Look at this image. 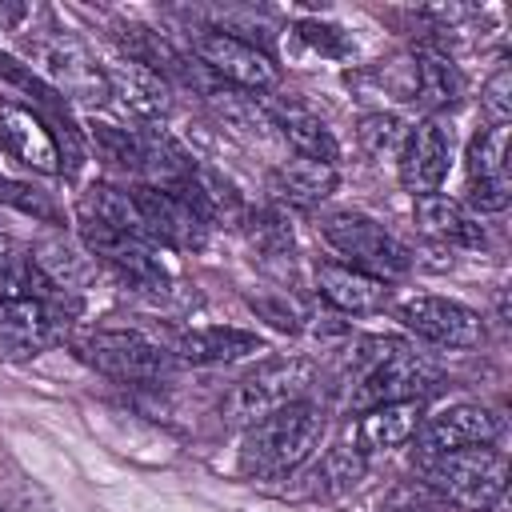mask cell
<instances>
[{
    "label": "cell",
    "mask_w": 512,
    "mask_h": 512,
    "mask_svg": "<svg viewBox=\"0 0 512 512\" xmlns=\"http://www.w3.org/2000/svg\"><path fill=\"white\" fill-rule=\"evenodd\" d=\"M344 368H348V408L356 416L396 400H424L440 376L424 352L392 336H360L348 348Z\"/></svg>",
    "instance_id": "cell-1"
},
{
    "label": "cell",
    "mask_w": 512,
    "mask_h": 512,
    "mask_svg": "<svg viewBox=\"0 0 512 512\" xmlns=\"http://www.w3.org/2000/svg\"><path fill=\"white\" fill-rule=\"evenodd\" d=\"M324 428H328V420L316 400H308V396L288 400V404L272 408L264 420H256L252 428H244L240 468L260 480L292 476L300 464L312 460V452L324 440Z\"/></svg>",
    "instance_id": "cell-2"
},
{
    "label": "cell",
    "mask_w": 512,
    "mask_h": 512,
    "mask_svg": "<svg viewBox=\"0 0 512 512\" xmlns=\"http://www.w3.org/2000/svg\"><path fill=\"white\" fill-rule=\"evenodd\" d=\"M416 480H424L440 504H452L460 512H492L508 488V460L492 444L436 452V456H420Z\"/></svg>",
    "instance_id": "cell-3"
},
{
    "label": "cell",
    "mask_w": 512,
    "mask_h": 512,
    "mask_svg": "<svg viewBox=\"0 0 512 512\" xmlns=\"http://www.w3.org/2000/svg\"><path fill=\"white\" fill-rule=\"evenodd\" d=\"M24 52H28V68L52 84L64 100H84V104H104L108 100V80H104V68L96 64V56L72 36V32H60V28H44V32H32L24 36Z\"/></svg>",
    "instance_id": "cell-4"
},
{
    "label": "cell",
    "mask_w": 512,
    "mask_h": 512,
    "mask_svg": "<svg viewBox=\"0 0 512 512\" xmlns=\"http://www.w3.org/2000/svg\"><path fill=\"white\" fill-rule=\"evenodd\" d=\"M320 236L344 256L348 268H360V272H368L384 284L412 268L408 248L380 220H372L364 212H348V208L324 212L320 216Z\"/></svg>",
    "instance_id": "cell-5"
},
{
    "label": "cell",
    "mask_w": 512,
    "mask_h": 512,
    "mask_svg": "<svg viewBox=\"0 0 512 512\" xmlns=\"http://www.w3.org/2000/svg\"><path fill=\"white\" fill-rule=\"evenodd\" d=\"M76 352L88 368H96L100 376L120 380V384H160L176 368V356L168 348H160L156 340H148L140 332H120V328L88 332L76 344Z\"/></svg>",
    "instance_id": "cell-6"
},
{
    "label": "cell",
    "mask_w": 512,
    "mask_h": 512,
    "mask_svg": "<svg viewBox=\"0 0 512 512\" xmlns=\"http://www.w3.org/2000/svg\"><path fill=\"white\" fill-rule=\"evenodd\" d=\"M308 384H312V364L308 360H268L224 392L220 416L232 428H252L272 408H280L288 400H300L308 392Z\"/></svg>",
    "instance_id": "cell-7"
},
{
    "label": "cell",
    "mask_w": 512,
    "mask_h": 512,
    "mask_svg": "<svg viewBox=\"0 0 512 512\" xmlns=\"http://www.w3.org/2000/svg\"><path fill=\"white\" fill-rule=\"evenodd\" d=\"M188 56L196 64H204L220 84L252 92V96L272 92L276 80H280L268 52H260L248 40H236L228 32H216V28H196L192 40H188Z\"/></svg>",
    "instance_id": "cell-8"
},
{
    "label": "cell",
    "mask_w": 512,
    "mask_h": 512,
    "mask_svg": "<svg viewBox=\"0 0 512 512\" xmlns=\"http://www.w3.org/2000/svg\"><path fill=\"white\" fill-rule=\"evenodd\" d=\"M80 244L96 264H108L124 284L164 292L168 272L160 264L156 244H148L144 236H132V232H120V228H108V224H96V220L80 216Z\"/></svg>",
    "instance_id": "cell-9"
},
{
    "label": "cell",
    "mask_w": 512,
    "mask_h": 512,
    "mask_svg": "<svg viewBox=\"0 0 512 512\" xmlns=\"http://www.w3.org/2000/svg\"><path fill=\"white\" fill-rule=\"evenodd\" d=\"M396 320L436 348H476L484 340V320L476 308L448 300V296H432V292L400 300Z\"/></svg>",
    "instance_id": "cell-10"
},
{
    "label": "cell",
    "mask_w": 512,
    "mask_h": 512,
    "mask_svg": "<svg viewBox=\"0 0 512 512\" xmlns=\"http://www.w3.org/2000/svg\"><path fill=\"white\" fill-rule=\"evenodd\" d=\"M132 204L144 220L148 240L160 248H200L208 236V224L188 204L180 188H156V184H132Z\"/></svg>",
    "instance_id": "cell-11"
},
{
    "label": "cell",
    "mask_w": 512,
    "mask_h": 512,
    "mask_svg": "<svg viewBox=\"0 0 512 512\" xmlns=\"http://www.w3.org/2000/svg\"><path fill=\"white\" fill-rule=\"evenodd\" d=\"M448 164H452V128L440 116L416 120L408 128L404 144H400V156H396L400 184L412 196H428V192H436L444 184Z\"/></svg>",
    "instance_id": "cell-12"
},
{
    "label": "cell",
    "mask_w": 512,
    "mask_h": 512,
    "mask_svg": "<svg viewBox=\"0 0 512 512\" xmlns=\"http://www.w3.org/2000/svg\"><path fill=\"white\" fill-rule=\"evenodd\" d=\"M64 336V316L48 300L32 296H0V356L28 360L52 348Z\"/></svg>",
    "instance_id": "cell-13"
},
{
    "label": "cell",
    "mask_w": 512,
    "mask_h": 512,
    "mask_svg": "<svg viewBox=\"0 0 512 512\" xmlns=\"http://www.w3.org/2000/svg\"><path fill=\"white\" fill-rule=\"evenodd\" d=\"M504 432L500 416L488 404H448L436 416H424L416 444L420 456H436V452H460V448H484L496 444Z\"/></svg>",
    "instance_id": "cell-14"
},
{
    "label": "cell",
    "mask_w": 512,
    "mask_h": 512,
    "mask_svg": "<svg viewBox=\"0 0 512 512\" xmlns=\"http://www.w3.org/2000/svg\"><path fill=\"white\" fill-rule=\"evenodd\" d=\"M0 152L40 176L60 172V152H56L48 120L36 108L16 104V100H0Z\"/></svg>",
    "instance_id": "cell-15"
},
{
    "label": "cell",
    "mask_w": 512,
    "mask_h": 512,
    "mask_svg": "<svg viewBox=\"0 0 512 512\" xmlns=\"http://www.w3.org/2000/svg\"><path fill=\"white\" fill-rule=\"evenodd\" d=\"M100 68H104V80H108V96L128 116H136L144 124H160L172 112V84L160 72H152L136 60H124V56L116 64H100Z\"/></svg>",
    "instance_id": "cell-16"
},
{
    "label": "cell",
    "mask_w": 512,
    "mask_h": 512,
    "mask_svg": "<svg viewBox=\"0 0 512 512\" xmlns=\"http://www.w3.org/2000/svg\"><path fill=\"white\" fill-rule=\"evenodd\" d=\"M316 292L344 316H368L388 304V284L360 268H348L344 260H324L316 268Z\"/></svg>",
    "instance_id": "cell-17"
},
{
    "label": "cell",
    "mask_w": 512,
    "mask_h": 512,
    "mask_svg": "<svg viewBox=\"0 0 512 512\" xmlns=\"http://www.w3.org/2000/svg\"><path fill=\"white\" fill-rule=\"evenodd\" d=\"M180 192L188 196V204L200 212V220H204L208 228H216V224L240 228L244 216H248V204H244V196L236 192V184H232L220 168H212V164H200V160H196V168H192V176L180 184Z\"/></svg>",
    "instance_id": "cell-18"
},
{
    "label": "cell",
    "mask_w": 512,
    "mask_h": 512,
    "mask_svg": "<svg viewBox=\"0 0 512 512\" xmlns=\"http://www.w3.org/2000/svg\"><path fill=\"white\" fill-rule=\"evenodd\" d=\"M412 216H416V228L424 236L440 240V244H452V248H484V224H480V216H472L452 196H440V192L416 196Z\"/></svg>",
    "instance_id": "cell-19"
},
{
    "label": "cell",
    "mask_w": 512,
    "mask_h": 512,
    "mask_svg": "<svg viewBox=\"0 0 512 512\" xmlns=\"http://www.w3.org/2000/svg\"><path fill=\"white\" fill-rule=\"evenodd\" d=\"M264 352V340L256 332L244 328H228V324H208V328H188L180 332L172 356L184 364H236Z\"/></svg>",
    "instance_id": "cell-20"
},
{
    "label": "cell",
    "mask_w": 512,
    "mask_h": 512,
    "mask_svg": "<svg viewBox=\"0 0 512 512\" xmlns=\"http://www.w3.org/2000/svg\"><path fill=\"white\" fill-rule=\"evenodd\" d=\"M268 112H272V128H276V136H280L296 156L336 164L340 144H336V136L328 132V124H324L312 108H304V104H296V100H272Z\"/></svg>",
    "instance_id": "cell-21"
},
{
    "label": "cell",
    "mask_w": 512,
    "mask_h": 512,
    "mask_svg": "<svg viewBox=\"0 0 512 512\" xmlns=\"http://www.w3.org/2000/svg\"><path fill=\"white\" fill-rule=\"evenodd\" d=\"M268 192L296 208H316L336 192V164L292 156L268 172Z\"/></svg>",
    "instance_id": "cell-22"
},
{
    "label": "cell",
    "mask_w": 512,
    "mask_h": 512,
    "mask_svg": "<svg viewBox=\"0 0 512 512\" xmlns=\"http://www.w3.org/2000/svg\"><path fill=\"white\" fill-rule=\"evenodd\" d=\"M424 424V400H396V404H380L360 412L356 436H360V452H392L404 448L408 440H416Z\"/></svg>",
    "instance_id": "cell-23"
},
{
    "label": "cell",
    "mask_w": 512,
    "mask_h": 512,
    "mask_svg": "<svg viewBox=\"0 0 512 512\" xmlns=\"http://www.w3.org/2000/svg\"><path fill=\"white\" fill-rule=\"evenodd\" d=\"M412 72H416V100L428 112H444L452 104H460L464 96V76L456 68V60L436 48V44H420L412 52Z\"/></svg>",
    "instance_id": "cell-24"
},
{
    "label": "cell",
    "mask_w": 512,
    "mask_h": 512,
    "mask_svg": "<svg viewBox=\"0 0 512 512\" xmlns=\"http://www.w3.org/2000/svg\"><path fill=\"white\" fill-rule=\"evenodd\" d=\"M28 256H32V264H36V272H40L60 296L80 292V288H88V284L96 280V260L84 252V244H72V240H64V236L40 240Z\"/></svg>",
    "instance_id": "cell-25"
},
{
    "label": "cell",
    "mask_w": 512,
    "mask_h": 512,
    "mask_svg": "<svg viewBox=\"0 0 512 512\" xmlns=\"http://www.w3.org/2000/svg\"><path fill=\"white\" fill-rule=\"evenodd\" d=\"M364 468H368V460H364L360 448L332 444V448L308 468L304 492L316 496V500H340V496H348V492L364 480Z\"/></svg>",
    "instance_id": "cell-26"
},
{
    "label": "cell",
    "mask_w": 512,
    "mask_h": 512,
    "mask_svg": "<svg viewBox=\"0 0 512 512\" xmlns=\"http://www.w3.org/2000/svg\"><path fill=\"white\" fill-rule=\"evenodd\" d=\"M88 144H92V152L112 172H124V176L140 180V140H136V128H120V124H108V120H88Z\"/></svg>",
    "instance_id": "cell-27"
},
{
    "label": "cell",
    "mask_w": 512,
    "mask_h": 512,
    "mask_svg": "<svg viewBox=\"0 0 512 512\" xmlns=\"http://www.w3.org/2000/svg\"><path fill=\"white\" fill-rule=\"evenodd\" d=\"M508 140L512 128L508 124H488L468 140L464 152V168L468 180H488V176H508Z\"/></svg>",
    "instance_id": "cell-28"
},
{
    "label": "cell",
    "mask_w": 512,
    "mask_h": 512,
    "mask_svg": "<svg viewBox=\"0 0 512 512\" xmlns=\"http://www.w3.org/2000/svg\"><path fill=\"white\" fill-rule=\"evenodd\" d=\"M404 136H408V124H404L396 112H368V116H360V124H356V144H360V152H364L372 164L396 160Z\"/></svg>",
    "instance_id": "cell-29"
},
{
    "label": "cell",
    "mask_w": 512,
    "mask_h": 512,
    "mask_svg": "<svg viewBox=\"0 0 512 512\" xmlns=\"http://www.w3.org/2000/svg\"><path fill=\"white\" fill-rule=\"evenodd\" d=\"M240 228L264 260H292V228L276 208H248Z\"/></svg>",
    "instance_id": "cell-30"
},
{
    "label": "cell",
    "mask_w": 512,
    "mask_h": 512,
    "mask_svg": "<svg viewBox=\"0 0 512 512\" xmlns=\"http://www.w3.org/2000/svg\"><path fill=\"white\" fill-rule=\"evenodd\" d=\"M0 80H8L12 88L28 92V96L36 100V112H40V116H48V112H64V104H68L52 84H44L24 60H16V56L4 52V48H0Z\"/></svg>",
    "instance_id": "cell-31"
},
{
    "label": "cell",
    "mask_w": 512,
    "mask_h": 512,
    "mask_svg": "<svg viewBox=\"0 0 512 512\" xmlns=\"http://www.w3.org/2000/svg\"><path fill=\"white\" fill-rule=\"evenodd\" d=\"M0 204L16 208V212H24V216L48 220V224L60 220L56 204L48 200V192H40V188H32V184H24V180H12V176H0Z\"/></svg>",
    "instance_id": "cell-32"
},
{
    "label": "cell",
    "mask_w": 512,
    "mask_h": 512,
    "mask_svg": "<svg viewBox=\"0 0 512 512\" xmlns=\"http://www.w3.org/2000/svg\"><path fill=\"white\" fill-rule=\"evenodd\" d=\"M472 216H492L504 212L512 204V180L508 176H488V180H468L464 200H460Z\"/></svg>",
    "instance_id": "cell-33"
},
{
    "label": "cell",
    "mask_w": 512,
    "mask_h": 512,
    "mask_svg": "<svg viewBox=\"0 0 512 512\" xmlns=\"http://www.w3.org/2000/svg\"><path fill=\"white\" fill-rule=\"evenodd\" d=\"M296 36H300L308 48H316L320 56H332V60H344V56L352 52L348 32L336 28V24H328V20H300V24H296Z\"/></svg>",
    "instance_id": "cell-34"
},
{
    "label": "cell",
    "mask_w": 512,
    "mask_h": 512,
    "mask_svg": "<svg viewBox=\"0 0 512 512\" xmlns=\"http://www.w3.org/2000/svg\"><path fill=\"white\" fill-rule=\"evenodd\" d=\"M480 108H484L488 124H508V120H512V72H508V64H500V68L484 80V88H480Z\"/></svg>",
    "instance_id": "cell-35"
},
{
    "label": "cell",
    "mask_w": 512,
    "mask_h": 512,
    "mask_svg": "<svg viewBox=\"0 0 512 512\" xmlns=\"http://www.w3.org/2000/svg\"><path fill=\"white\" fill-rule=\"evenodd\" d=\"M432 508H440L436 492H432L424 480H404V484H396V488L380 500L376 512H432Z\"/></svg>",
    "instance_id": "cell-36"
},
{
    "label": "cell",
    "mask_w": 512,
    "mask_h": 512,
    "mask_svg": "<svg viewBox=\"0 0 512 512\" xmlns=\"http://www.w3.org/2000/svg\"><path fill=\"white\" fill-rule=\"evenodd\" d=\"M252 308H256L272 328H280V332H296V328H300V312L292 308L288 296H252Z\"/></svg>",
    "instance_id": "cell-37"
},
{
    "label": "cell",
    "mask_w": 512,
    "mask_h": 512,
    "mask_svg": "<svg viewBox=\"0 0 512 512\" xmlns=\"http://www.w3.org/2000/svg\"><path fill=\"white\" fill-rule=\"evenodd\" d=\"M20 256H24V252H20V248H16V244H12L8 236H0V280H4L8 272H12V264H16Z\"/></svg>",
    "instance_id": "cell-38"
},
{
    "label": "cell",
    "mask_w": 512,
    "mask_h": 512,
    "mask_svg": "<svg viewBox=\"0 0 512 512\" xmlns=\"http://www.w3.org/2000/svg\"><path fill=\"white\" fill-rule=\"evenodd\" d=\"M0 512H4V504H0Z\"/></svg>",
    "instance_id": "cell-39"
}]
</instances>
